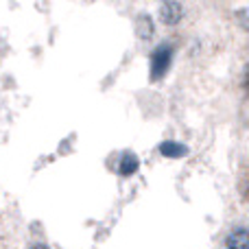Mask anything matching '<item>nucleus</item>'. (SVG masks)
Wrapping results in <instances>:
<instances>
[{
	"label": "nucleus",
	"mask_w": 249,
	"mask_h": 249,
	"mask_svg": "<svg viewBox=\"0 0 249 249\" xmlns=\"http://www.w3.org/2000/svg\"><path fill=\"white\" fill-rule=\"evenodd\" d=\"M225 249H249V234L247 228H234L225 238Z\"/></svg>",
	"instance_id": "obj_3"
},
{
	"label": "nucleus",
	"mask_w": 249,
	"mask_h": 249,
	"mask_svg": "<svg viewBox=\"0 0 249 249\" xmlns=\"http://www.w3.org/2000/svg\"><path fill=\"white\" fill-rule=\"evenodd\" d=\"M173 64V46L171 44H160L153 53H151V66H149V74L151 81L158 83L166 77L168 68Z\"/></svg>",
	"instance_id": "obj_1"
},
{
	"label": "nucleus",
	"mask_w": 249,
	"mask_h": 249,
	"mask_svg": "<svg viewBox=\"0 0 249 249\" xmlns=\"http://www.w3.org/2000/svg\"><path fill=\"white\" fill-rule=\"evenodd\" d=\"M153 20H151L149 13H142V16H138L136 20V33L140 39H151L153 37Z\"/></svg>",
	"instance_id": "obj_6"
},
{
	"label": "nucleus",
	"mask_w": 249,
	"mask_h": 249,
	"mask_svg": "<svg viewBox=\"0 0 249 249\" xmlns=\"http://www.w3.org/2000/svg\"><path fill=\"white\" fill-rule=\"evenodd\" d=\"M138 168H140V160H138V155L133 153V151H124L123 158H121V164H118V173H121L123 177H131Z\"/></svg>",
	"instance_id": "obj_4"
},
{
	"label": "nucleus",
	"mask_w": 249,
	"mask_h": 249,
	"mask_svg": "<svg viewBox=\"0 0 249 249\" xmlns=\"http://www.w3.org/2000/svg\"><path fill=\"white\" fill-rule=\"evenodd\" d=\"M160 153H162L164 158H173V160L186 158V155H188V146L181 144V142L166 140V142H162V144H160Z\"/></svg>",
	"instance_id": "obj_5"
},
{
	"label": "nucleus",
	"mask_w": 249,
	"mask_h": 249,
	"mask_svg": "<svg viewBox=\"0 0 249 249\" xmlns=\"http://www.w3.org/2000/svg\"><path fill=\"white\" fill-rule=\"evenodd\" d=\"M184 18V7L179 2H164L160 9V20L166 26H175Z\"/></svg>",
	"instance_id": "obj_2"
},
{
	"label": "nucleus",
	"mask_w": 249,
	"mask_h": 249,
	"mask_svg": "<svg viewBox=\"0 0 249 249\" xmlns=\"http://www.w3.org/2000/svg\"><path fill=\"white\" fill-rule=\"evenodd\" d=\"M29 249H51V247L44 245V243H33V245H31Z\"/></svg>",
	"instance_id": "obj_7"
}]
</instances>
